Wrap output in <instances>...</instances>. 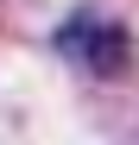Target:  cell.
<instances>
[{"label": "cell", "instance_id": "6da1fadb", "mask_svg": "<svg viewBox=\"0 0 139 145\" xmlns=\"http://www.w3.org/2000/svg\"><path fill=\"white\" fill-rule=\"evenodd\" d=\"M57 51L76 69L114 82V76H127V63H133V38H127L120 19H108V13H70L57 25Z\"/></svg>", "mask_w": 139, "mask_h": 145}]
</instances>
